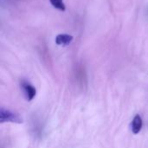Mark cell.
I'll return each mask as SVG.
<instances>
[{
    "mask_svg": "<svg viewBox=\"0 0 148 148\" xmlns=\"http://www.w3.org/2000/svg\"><path fill=\"white\" fill-rule=\"evenodd\" d=\"M11 122L16 124H22L23 122V118L17 114L10 109L1 108L0 109V123Z\"/></svg>",
    "mask_w": 148,
    "mask_h": 148,
    "instance_id": "cell-1",
    "label": "cell"
},
{
    "mask_svg": "<svg viewBox=\"0 0 148 148\" xmlns=\"http://www.w3.org/2000/svg\"><path fill=\"white\" fill-rule=\"evenodd\" d=\"M21 88H22V90H23V95L25 97V99L29 101H32L35 97H36V88L30 84L29 82L27 81H23L21 82Z\"/></svg>",
    "mask_w": 148,
    "mask_h": 148,
    "instance_id": "cell-2",
    "label": "cell"
},
{
    "mask_svg": "<svg viewBox=\"0 0 148 148\" xmlns=\"http://www.w3.org/2000/svg\"><path fill=\"white\" fill-rule=\"evenodd\" d=\"M142 118L140 114H136L131 123V130L133 132L134 134H138L139 133H140L141 129H142Z\"/></svg>",
    "mask_w": 148,
    "mask_h": 148,
    "instance_id": "cell-3",
    "label": "cell"
},
{
    "mask_svg": "<svg viewBox=\"0 0 148 148\" xmlns=\"http://www.w3.org/2000/svg\"><path fill=\"white\" fill-rule=\"evenodd\" d=\"M72 41H73V36L68 34H59L56 37V43L58 45L66 46L70 44Z\"/></svg>",
    "mask_w": 148,
    "mask_h": 148,
    "instance_id": "cell-4",
    "label": "cell"
},
{
    "mask_svg": "<svg viewBox=\"0 0 148 148\" xmlns=\"http://www.w3.org/2000/svg\"><path fill=\"white\" fill-rule=\"evenodd\" d=\"M49 1H50V3L56 9H58L59 10H62V11H64L66 10L63 0H49Z\"/></svg>",
    "mask_w": 148,
    "mask_h": 148,
    "instance_id": "cell-5",
    "label": "cell"
}]
</instances>
